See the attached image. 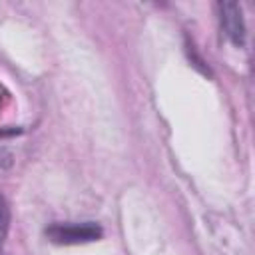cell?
Here are the masks:
<instances>
[{
  "instance_id": "obj_1",
  "label": "cell",
  "mask_w": 255,
  "mask_h": 255,
  "mask_svg": "<svg viewBox=\"0 0 255 255\" xmlns=\"http://www.w3.org/2000/svg\"><path fill=\"white\" fill-rule=\"evenodd\" d=\"M46 237L56 245L92 243L102 237V227L94 221L84 223H52L46 227Z\"/></svg>"
},
{
  "instance_id": "obj_2",
  "label": "cell",
  "mask_w": 255,
  "mask_h": 255,
  "mask_svg": "<svg viewBox=\"0 0 255 255\" xmlns=\"http://www.w3.org/2000/svg\"><path fill=\"white\" fill-rule=\"evenodd\" d=\"M217 8H219V22H221L225 36L235 46H243L245 44V22H243L239 4L237 2H219Z\"/></svg>"
},
{
  "instance_id": "obj_3",
  "label": "cell",
  "mask_w": 255,
  "mask_h": 255,
  "mask_svg": "<svg viewBox=\"0 0 255 255\" xmlns=\"http://www.w3.org/2000/svg\"><path fill=\"white\" fill-rule=\"evenodd\" d=\"M8 223H10V209H8V203L4 199V195L0 193V245L8 233Z\"/></svg>"
},
{
  "instance_id": "obj_4",
  "label": "cell",
  "mask_w": 255,
  "mask_h": 255,
  "mask_svg": "<svg viewBox=\"0 0 255 255\" xmlns=\"http://www.w3.org/2000/svg\"><path fill=\"white\" fill-rule=\"evenodd\" d=\"M0 255H2V251H0Z\"/></svg>"
}]
</instances>
